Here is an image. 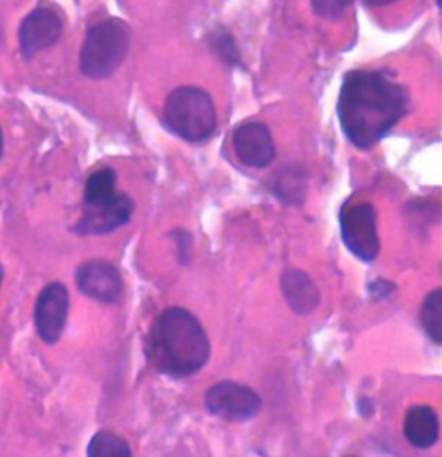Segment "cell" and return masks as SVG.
<instances>
[{
    "label": "cell",
    "mask_w": 442,
    "mask_h": 457,
    "mask_svg": "<svg viewBox=\"0 0 442 457\" xmlns=\"http://www.w3.org/2000/svg\"><path fill=\"white\" fill-rule=\"evenodd\" d=\"M410 94L384 70H355L344 77L337 99V118L346 139L370 149L405 118Z\"/></svg>",
    "instance_id": "6da1fadb"
},
{
    "label": "cell",
    "mask_w": 442,
    "mask_h": 457,
    "mask_svg": "<svg viewBox=\"0 0 442 457\" xmlns=\"http://www.w3.org/2000/svg\"><path fill=\"white\" fill-rule=\"evenodd\" d=\"M209 338L195 315L171 307L156 317L145 337V357L156 371L189 378L209 361Z\"/></svg>",
    "instance_id": "7a4b0ae2"
},
{
    "label": "cell",
    "mask_w": 442,
    "mask_h": 457,
    "mask_svg": "<svg viewBox=\"0 0 442 457\" xmlns=\"http://www.w3.org/2000/svg\"><path fill=\"white\" fill-rule=\"evenodd\" d=\"M217 108L211 96L201 87L184 86L171 90L163 106V125L191 144L208 141L217 130Z\"/></svg>",
    "instance_id": "3957f363"
},
{
    "label": "cell",
    "mask_w": 442,
    "mask_h": 457,
    "mask_svg": "<svg viewBox=\"0 0 442 457\" xmlns=\"http://www.w3.org/2000/svg\"><path fill=\"white\" fill-rule=\"evenodd\" d=\"M132 29L121 18H106L86 29L80 51V71L86 79L104 80L121 66L130 51Z\"/></svg>",
    "instance_id": "277c9868"
},
{
    "label": "cell",
    "mask_w": 442,
    "mask_h": 457,
    "mask_svg": "<svg viewBox=\"0 0 442 457\" xmlns=\"http://www.w3.org/2000/svg\"><path fill=\"white\" fill-rule=\"evenodd\" d=\"M340 234L346 248L359 260L372 262L379 255L377 215L370 203H355L342 208Z\"/></svg>",
    "instance_id": "5b68a950"
},
{
    "label": "cell",
    "mask_w": 442,
    "mask_h": 457,
    "mask_svg": "<svg viewBox=\"0 0 442 457\" xmlns=\"http://www.w3.org/2000/svg\"><path fill=\"white\" fill-rule=\"evenodd\" d=\"M135 204L128 195L114 193L106 198L83 201L82 219L75 232L82 236H102L130 222Z\"/></svg>",
    "instance_id": "8992f818"
},
{
    "label": "cell",
    "mask_w": 442,
    "mask_h": 457,
    "mask_svg": "<svg viewBox=\"0 0 442 457\" xmlns=\"http://www.w3.org/2000/svg\"><path fill=\"white\" fill-rule=\"evenodd\" d=\"M204 405L208 412H211L217 418L242 423L252 420L259 412L261 399L246 385L221 381L206 392Z\"/></svg>",
    "instance_id": "52a82bcc"
},
{
    "label": "cell",
    "mask_w": 442,
    "mask_h": 457,
    "mask_svg": "<svg viewBox=\"0 0 442 457\" xmlns=\"http://www.w3.org/2000/svg\"><path fill=\"white\" fill-rule=\"evenodd\" d=\"M70 314V293L62 283L45 286L35 303V329L40 340L54 345L61 340Z\"/></svg>",
    "instance_id": "ba28073f"
},
{
    "label": "cell",
    "mask_w": 442,
    "mask_h": 457,
    "mask_svg": "<svg viewBox=\"0 0 442 457\" xmlns=\"http://www.w3.org/2000/svg\"><path fill=\"white\" fill-rule=\"evenodd\" d=\"M237 158L250 169H266L276 158L275 141L270 129L261 121L239 125L232 137Z\"/></svg>",
    "instance_id": "9c48e42d"
},
{
    "label": "cell",
    "mask_w": 442,
    "mask_h": 457,
    "mask_svg": "<svg viewBox=\"0 0 442 457\" xmlns=\"http://www.w3.org/2000/svg\"><path fill=\"white\" fill-rule=\"evenodd\" d=\"M62 35V20L51 7L33 9L20 27V51L29 61L38 53L59 42Z\"/></svg>",
    "instance_id": "30bf717a"
},
{
    "label": "cell",
    "mask_w": 442,
    "mask_h": 457,
    "mask_svg": "<svg viewBox=\"0 0 442 457\" xmlns=\"http://www.w3.org/2000/svg\"><path fill=\"white\" fill-rule=\"evenodd\" d=\"M77 285L85 296L101 303H116L125 287L119 270L101 258L88 260L78 267Z\"/></svg>",
    "instance_id": "8fae6325"
},
{
    "label": "cell",
    "mask_w": 442,
    "mask_h": 457,
    "mask_svg": "<svg viewBox=\"0 0 442 457\" xmlns=\"http://www.w3.org/2000/svg\"><path fill=\"white\" fill-rule=\"evenodd\" d=\"M287 305L296 314H311L320 303V291L311 278L298 269H287L280 279Z\"/></svg>",
    "instance_id": "7c38bea8"
},
{
    "label": "cell",
    "mask_w": 442,
    "mask_h": 457,
    "mask_svg": "<svg viewBox=\"0 0 442 457\" xmlns=\"http://www.w3.org/2000/svg\"><path fill=\"white\" fill-rule=\"evenodd\" d=\"M405 438L414 449H429L439 438V418L429 405H414L405 416Z\"/></svg>",
    "instance_id": "4fadbf2b"
},
{
    "label": "cell",
    "mask_w": 442,
    "mask_h": 457,
    "mask_svg": "<svg viewBox=\"0 0 442 457\" xmlns=\"http://www.w3.org/2000/svg\"><path fill=\"white\" fill-rule=\"evenodd\" d=\"M272 191L278 200L287 204L303 203L306 193V177L298 169H285L278 171L272 184Z\"/></svg>",
    "instance_id": "5bb4252c"
},
{
    "label": "cell",
    "mask_w": 442,
    "mask_h": 457,
    "mask_svg": "<svg viewBox=\"0 0 442 457\" xmlns=\"http://www.w3.org/2000/svg\"><path fill=\"white\" fill-rule=\"evenodd\" d=\"M422 326L436 345L442 343V291L438 287L427 295L422 305Z\"/></svg>",
    "instance_id": "9a60e30c"
},
{
    "label": "cell",
    "mask_w": 442,
    "mask_h": 457,
    "mask_svg": "<svg viewBox=\"0 0 442 457\" xmlns=\"http://www.w3.org/2000/svg\"><path fill=\"white\" fill-rule=\"evenodd\" d=\"M88 457H130V445L118 435L110 431H99L92 436L88 449Z\"/></svg>",
    "instance_id": "2e32d148"
},
{
    "label": "cell",
    "mask_w": 442,
    "mask_h": 457,
    "mask_svg": "<svg viewBox=\"0 0 442 457\" xmlns=\"http://www.w3.org/2000/svg\"><path fill=\"white\" fill-rule=\"evenodd\" d=\"M209 46L217 57L223 61L228 66H239L241 64V51L237 47L235 38L225 31V29H217L209 37Z\"/></svg>",
    "instance_id": "e0dca14e"
},
{
    "label": "cell",
    "mask_w": 442,
    "mask_h": 457,
    "mask_svg": "<svg viewBox=\"0 0 442 457\" xmlns=\"http://www.w3.org/2000/svg\"><path fill=\"white\" fill-rule=\"evenodd\" d=\"M353 0H311L315 16L325 21H340L351 9Z\"/></svg>",
    "instance_id": "ac0fdd59"
},
{
    "label": "cell",
    "mask_w": 442,
    "mask_h": 457,
    "mask_svg": "<svg viewBox=\"0 0 442 457\" xmlns=\"http://www.w3.org/2000/svg\"><path fill=\"white\" fill-rule=\"evenodd\" d=\"M364 5H368V7H375V9H379V7H386V5H390V4H396V2H399V0H361Z\"/></svg>",
    "instance_id": "d6986e66"
},
{
    "label": "cell",
    "mask_w": 442,
    "mask_h": 457,
    "mask_svg": "<svg viewBox=\"0 0 442 457\" xmlns=\"http://www.w3.org/2000/svg\"><path fill=\"white\" fill-rule=\"evenodd\" d=\"M2 153H4V136H2V129H0V158H2Z\"/></svg>",
    "instance_id": "ffe728a7"
},
{
    "label": "cell",
    "mask_w": 442,
    "mask_h": 457,
    "mask_svg": "<svg viewBox=\"0 0 442 457\" xmlns=\"http://www.w3.org/2000/svg\"><path fill=\"white\" fill-rule=\"evenodd\" d=\"M2 281H4V267L0 263V286H2Z\"/></svg>",
    "instance_id": "44dd1931"
}]
</instances>
